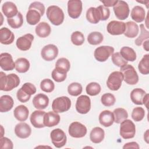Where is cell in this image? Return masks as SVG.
I'll use <instances>...</instances> for the list:
<instances>
[{
    "label": "cell",
    "mask_w": 149,
    "mask_h": 149,
    "mask_svg": "<svg viewBox=\"0 0 149 149\" xmlns=\"http://www.w3.org/2000/svg\"><path fill=\"white\" fill-rule=\"evenodd\" d=\"M109 9L102 5H100L97 8L91 7L86 12L87 21L93 24H97L100 20H106L109 18Z\"/></svg>",
    "instance_id": "1"
},
{
    "label": "cell",
    "mask_w": 149,
    "mask_h": 149,
    "mask_svg": "<svg viewBox=\"0 0 149 149\" xmlns=\"http://www.w3.org/2000/svg\"><path fill=\"white\" fill-rule=\"evenodd\" d=\"M19 76L15 73L6 75L3 72H0V90L9 91L17 87L20 84Z\"/></svg>",
    "instance_id": "2"
},
{
    "label": "cell",
    "mask_w": 149,
    "mask_h": 149,
    "mask_svg": "<svg viewBox=\"0 0 149 149\" xmlns=\"http://www.w3.org/2000/svg\"><path fill=\"white\" fill-rule=\"evenodd\" d=\"M47 17L50 22L55 25L61 24L64 20V13L61 8L56 5L49 6L47 9Z\"/></svg>",
    "instance_id": "3"
},
{
    "label": "cell",
    "mask_w": 149,
    "mask_h": 149,
    "mask_svg": "<svg viewBox=\"0 0 149 149\" xmlns=\"http://www.w3.org/2000/svg\"><path fill=\"white\" fill-rule=\"evenodd\" d=\"M120 68V72H122L123 76V80L127 84L134 85L138 83L139 76L133 66L127 64Z\"/></svg>",
    "instance_id": "4"
},
{
    "label": "cell",
    "mask_w": 149,
    "mask_h": 149,
    "mask_svg": "<svg viewBox=\"0 0 149 149\" xmlns=\"http://www.w3.org/2000/svg\"><path fill=\"white\" fill-rule=\"evenodd\" d=\"M36 93V87L31 83H25L19 88L16 94L17 100L21 102H26L28 101L31 95Z\"/></svg>",
    "instance_id": "5"
},
{
    "label": "cell",
    "mask_w": 149,
    "mask_h": 149,
    "mask_svg": "<svg viewBox=\"0 0 149 149\" xmlns=\"http://www.w3.org/2000/svg\"><path fill=\"white\" fill-rule=\"evenodd\" d=\"M71 107L70 98L66 96L57 97L52 103V110L56 113H62L68 111Z\"/></svg>",
    "instance_id": "6"
},
{
    "label": "cell",
    "mask_w": 149,
    "mask_h": 149,
    "mask_svg": "<svg viewBox=\"0 0 149 149\" xmlns=\"http://www.w3.org/2000/svg\"><path fill=\"white\" fill-rule=\"evenodd\" d=\"M136 133V126L130 119H125L120 123V135L124 139H132Z\"/></svg>",
    "instance_id": "7"
},
{
    "label": "cell",
    "mask_w": 149,
    "mask_h": 149,
    "mask_svg": "<svg viewBox=\"0 0 149 149\" xmlns=\"http://www.w3.org/2000/svg\"><path fill=\"white\" fill-rule=\"evenodd\" d=\"M123 76L121 72L115 71L112 72L107 81V86L108 88L112 91L118 90L121 87Z\"/></svg>",
    "instance_id": "8"
},
{
    "label": "cell",
    "mask_w": 149,
    "mask_h": 149,
    "mask_svg": "<svg viewBox=\"0 0 149 149\" xmlns=\"http://www.w3.org/2000/svg\"><path fill=\"white\" fill-rule=\"evenodd\" d=\"M50 137L52 144L56 148H61L66 143V135L61 129L57 128L52 130L50 133Z\"/></svg>",
    "instance_id": "9"
},
{
    "label": "cell",
    "mask_w": 149,
    "mask_h": 149,
    "mask_svg": "<svg viewBox=\"0 0 149 149\" xmlns=\"http://www.w3.org/2000/svg\"><path fill=\"white\" fill-rule=\"evenodd\" d=\"M114 52V48L111 46H100L97 47L94 52L95 59L99 62L106 61Z\"/></svg>",
    "instance_id": "10"
},
{
    "label": "cell",
    "mask_w": 149,
    "mask_h": 149,
    "mask_svg": "<svg viewBox=\"0 0 149 149\" xmlns=\"http://www.w3.org/2000/svg\"><path fill=\"white\" fill-rule=\"evenodd\" d=\"M113 11L117 19L123 20L127 19L129 15V7L124 1H118L113 6Z\"/></svg>",
    "instance_id": "11"
},
{
    "label": "cell",
    "mask_w": 149,
    "mask_h": 149,
    "mask_svg": "<svg viewBox=\"0 0 149 149\" xmlns=\"http://www.w3.org/2000/svg\"><path fill=\"white\" fill-rule=\"evenodd\" d=\"M68 132L70 136L74 138H81L87 133V128L79 122H73L69 126Z\"/></svg>",
    "instance_id": "12"
},
{
    "label": "cell",
    "mask_w": 149,
    "mask_h": 149,
    "mask_svg": "<svg viewBox=\"0 0 149 149\" xmlns=\"http://www.w3.org/2000/svg\"><path fill=\"white\" fill-rule=\"evenodd\" d=\"M91 109V100L88 96L82 95L79 96L76 101V109L81 114L88 113Z\"/></svg>",
    "instance_id": "13"
},
{
    "label": "cell",
    "mask_w": 149,
    "mask_h": 149,
    "mask_svg": "<svg viewBox=\"0 0 149 149\" xmlns=\"http://www.w3.org/2000/svg\"><path fill=\"white\" fill-rule=\"evenodd\" d=\"M82 2L80 0H69L68 2V12L72 19L78 18L82 12Z\"/></svg>",
    "instance_id": "14"
},
{
    "label": "cell",
    "mask_w": 149,
    "mask_h": 149,
    "mask_svg": "<svg viewBox=\"0 0 149 149\" xmlns=\"http://www.w3.org/2000/svg\"><path fill=\"white\" fill-rule=\"evenodd\" d=\"M58 55V48L54 44H48L44 46L41 51L42 59L46 61L54 60Z\"/></svg>",
    "instance_id": "15"
},
{
    "label": "cell",
    "mask_w": 149,
    "mask_h": 149,
    "mask_svg": "<svg viewBox=\"0 0 149 149\" xmlns=\"http://www.w3.org/2000/svg\"><path fill=\"white\" fill-rule=\"evenodd\" d=\"M126 29L125 23L120 21L112 20L108 23L107 27L109 34L113 36L120 35L125 33Z\"/></svg>",
    "instance_id": "16"
},
{
    "label": "cell",
    "mask_w": 149,
    "mask_h": 149,
    "mask_svg": "<svg viewBox=\"0 0 149 149\" xmlns=\"http://www.w3.org/2000/svg\"><path fill=\"white\" fill-rule=\"evenodd\" d=\"M34 36L33 34L30 33L26 34L17 39L16 45L19 49L23 51H27L31 48Z\"/></svg>",
    "instance_id": "17"
},
{
    "label": "cell",
    "mask_w": 149,
    "mask_h": 149,
    "mask_svg": "<svg viewBox=\"0 0 149 149\" xmlns=\"http://www.w3.org/2000/svg\"><path fill=\"white\" fill-rule=\"evenodd\" d=\"M0 66L5 71L12 70L15 68V62L10 54L3 52L0 54Z\"/></svg>",
    "instance_id": "18"
},
{
    "label": "cell",
    "mask_w": 149,
    "mask_h": 149,
    "mask_svg": "<svg viewBox=\"0 0 149 149\" xmlns=\"http://www.w3.org/2000/svg\"><path fill=\"white\" fill-rule=\"evenodd\" d=\"M45 112L41 110H36L31 114L30 120L31 125L36 128H42L45 127L44 119Z\"/></svg>",
    "instance_id": "19"
},
{
    "label": "cell",
    "mask_w": 149,
    "mask_h": 149,
    "mask_svg": "<svg viewBox=\"0 0 149 149\" xmlns=\"http://www.w3.org/2000/svg\"><path fill=\"white\" fill-rule=\"evenodd\" d=\"M15 133L19 138L26 139L30 136L31 129L27 123L20 122L15 126Z\"/></svg>",
    "instance_id": "20"
},
{
    "label": "cell",
    "mask_w": 149,
    "mask_h": 149,
    "mask_svg": "<svg viewBox=\"0 0 149 149\" xmlns=\"http://www.w3.org/2000/svg\"><path fill=\"white\" fill-rule=\"evenodd\" d=\"M49 104V98L45 94L40 93L35 95L33 99V104L37 109H45Z\"/></svg>",
    "instance_id": "21"
},
{
    "label": "cell",
    "mask_w": 149,
    "mask_h": 149,
    "mask_svg": "<svg viewBox=\"0 0 149 149\" xmlns=\"http://www.w3.org/2000/svg\"><path fill=\"white\" fill-rule=\"evenodd\" d=\"M100 123L104 127H109L114 122V116L113 112L109 110L102 111L99 115Z\"/></svg>",
    "instance_id": "22"
},
{
    "label": "cell",
    "mask_w": 149,
    "mask_h": 149,
    "mask_svg": "<svg viewBox=\"0 0 149 149\" xmlns=\"http://www.w3.org/2000/svg\"><path fill=\"white\" fill-rule=\"evenodd\" d=\"M60 121V116L58 113L54 111H49L45 113L44 119V123L45 126L53 127L57 125Z\"/></svg>",
    "instance_id": "23"
},
{
    "label": "cell",
    "mask_w": 149,
    "mask_h": 149,
    "mask_svg": "<svg viewBox=\"0 0 149 149\" xmlns=\"http://www.w3.org/2000/svg\"><path fill=\"white\" fill-rule=\"evenodd\" d=\"M2 11L8 19L15 17L19 12L16 5L10 1L3 3L2 6Z\"/></svg>",
    "instance_id": "24"
},
{
    "label": "cell",
    "mask_w": 149,
    "mask_h": 149,
    "mask_svg": "<svg viewBox=\"0 0 149 149\" xmlns=\"http://www.w3.org/2000/svg\"><path fill=\"white\" fill-rule=\"evenodd\" d=\"M42 16L41 12L37 9L29 7V10L26 13V21L30 25H36L37 24Z\"/></svg>",
    "instance_id": "25"
},
{
    "label": "cell",
    "mask_w": 149,
    "mask_h": 149,
    "mask_svg": "<svg viewBox=\"0 0 149 149\" xmlns=\"http://www.w3.org/2000/svg\"><path fill=\"white\" fill-rule=\"evenodd\" d=\"M15 39V35L7 27H2L0 29V42L2 44H11Z\"/></svg>",
    "instance_id": "26"
},
{
    "label": "cell",
    "mask_w": 149,
    "mask_h": 149,
    "mask_svg": "<svg viewBox=\"0 0 149 149\" xmlns=\"http://www.w3.org/2000/svg\"><path fill=\"white\" fill-rule=\"evenodd\" d=\"M14 101L12 97L9 95H3L0 98V112H6L11 110L13 107Z\"/></svg>",
    "instance_id": "27"
},
{
    "label": "cell",
    "mask_w": 149,
    "mask_h": 149,
    "mask_svg": "<svg viewBox=\"0 0 149 149\" xmlns=\"http://www.w3.org/2000/svg\"><path fill=\"white\" fill-rule=\"evenodd\" d=\"M29 111L28 108L23 105H20L15 108L13 111L15 118L19 121L24 122L28 118Z\"/></svg>",
    "instance_id": "28"
},
{
    "label": "cell",
    "mask_w": 149,
    "mask_h": 149,
    "mask_svg": "<svg viewBox=\"0 0 149 149\" xmlns=\"http://www.w3.org/2000/svg\"><path fill=\"white\" fill-rule=\"evenodd\" d=\"M130 16L134 21L137 23H141L145 20L146 12L141 6H135L132 9Z\"/></svg>",
    "instance_id": "29"
},
{
    "label": "cell",
    "mask_w": 149,
    "mask_h": 149,
    "mask_svg": "<svg viewBox=\"0 0 149 149\" xmlns=\"http://www.w3.org/2000/svg\"><path fill=\"white\" fill-rule=\"evenodd\" d=\"M35 31L38 37L41 38H45L50 34L51 28L47 23L42 22L38 23L36 27Z\"/></svg>",
    "instance_id": "30"
},
{
    "label": "cell",
    "mask_w": 149,
    "mask_h": 149,
    "mask_svg": "<svg viewBox=\"0 0 149 149\" xmlns=\"http://www.w3.org/2000/svg\"><path fill=\"white\" fill-rule=\"evenodd\" d=\"M104 130L100 127H95L90 132V139L93 143L98 144L104 140Z\"/></svg>",
    "instance_id": "31"
},
{
    "label": "cell",
    "mask_w": 149,
    "mask_h": 149,
    "mask_svg": "<svg viewBox=\"0 0 149 149\" xmlns=\"http://www.w3.org/2000/svg\"><path fill=\"white\" fill-rule=\"evenodd\" d=\"M126 29L123 33L124 35L128 38L136 37L139 31V28L137 23L134 22L129 21L125 23Z\"/></svg>",
    "instance_id": "32"
},
{
    "label": "cell",
    "mask_w": 149,
    "mask_h": 149,
    "mask_svg": "<svg viewBox=\"0 0 149 149\" xmlns=\"http://www.w3.org/2000/svg\"><path fill=\"white\" fill-rule=\"evenodd\" d=\"M146 94V91L141 88H134L130 93L131 100L136 105H143V100Z\"/></svg>",
    "instance_id": "33"
},
{
    "label": "cell",
    "mask_w": 149,
    "mask_h": 149,
    "mask_svg": "<svg viewBox=\"0 0 149 149\" xmlns=\"http://www.w3.org/2000/svg\"><path fill=\"white\" fill-rule=\"evenodd\" d=\"M30 62L25 58H19L15 61V69L19 73H25L29 70Z\"/></svg>",
    "instance_id": "34"
},
{
    "label": "cell",
    "mask_w": 149,
    "mask_h": 149,
    "mask_svg": "<svg viewBox=\"0 0 149 149\" xmlns=\"http://www.w3.org/2000/svg\"><path fill=\"white\" fill-rule=\"evenodd\" d=\"M120 54L127 62H133L136 59V53L134 49L129 47H123L120 50Z\"/></svg>",
    "instance_id": "35"
},
{
    "label": "cell",
    "mask_w": 149,
    "mask_h": 149,
    "mask_svg": "<svg viewBox=\"0 0 149 149\" xmlns=\"http://www.w3.org/2000/svg\"><path fill=\"white\" fill-rule=\"evenodd\" d=\"M51 76L55 81L62 82L66 79L67 72L62 69L55 67L52 72Z\"/></svg>",
    "instance_id": "36"
},
{
    "label": "cell",
    "mask_w": 149,
    "mask_h": 149,
    "mask_svg": "<svg viewBox=\"0 0 149 149\" xmlns=\"http://www.w3.org/2000/svg\"><path fill=\"white\" fill-rule=\"evenodd\" d=\"M113 113L114 116V122L116 123H120L128 117V113L126 110L122 108L115 109Z\"/></svg>",
    "instance_id": "37"
},
{
    "label": "cell",
    "mask_w": 149,
    "mask_h": 149,
    "mask_svg": "<svg viewBox=\"0 0 149 149\" xmlns=\"http://www.w3.org/2000/svg\"><path fill=\"white\" fill-rule=\"evenodd\" d=\"M8 24L13 29H19L23 23V18L22 13L19 12L16 16L12 18L7 19Z\"/></svg>",
    "instance_id": "38"
},
{
    "label": "cell",
    "mask_w": 149,
    "mask_h": 149,
    "mask_svg": "<svg viewBox=\"0 0 149 149\" xmlns=\"http://www.w3.org/2000/svg\"><path fill=\"white\" fill-rule=\"evenodd\" d=\"M103 38V35L100 32L93 31L88 35L87 41L91 45H96L101 43Z\"/></svg>",
    "instance_id": "39"
},
{
    "label": "cell",
    "mask_w": 149,
    "mask_h": 149,
    "mask_svg": "<svg viewBox=\"0 0 149 149\" xmlns=\"http://www.w3.org/2000/svg\"><path fill=\"white\" fill-rule=\"evenodd\" d=\"M139 72L143 74L149 73V55L146 54L143 56L138 65Z\"/></svg>",
    "instance_id": "40"
},
{
    "label": "cell",
    "mask_w": 149,
    "mask_h": 149,
    "mask_svg": "<svg viewBox=\"0 0 149 149\" xmlns=\"http://www.w3.org/2000/svg\"><path fill=\"white\" fill-rule=\"evenodd\" d=\"M82 90V86L81 85V84L77 82L72 83L68 87V93L70 95L74 97L79 95L81 93Z\"/></svg>",
    "instance_id": "41"
},
{
    "label": "cell",
    "mask_w": 149,
    "mask_h": 149,
    "mask_svg": "<svg viewBox=\"0 0 149 149\" xmlns=\"http://www.w3.org/2000/svg\"><path fill=\"white\" fill-rule=\"evenodd\" d=\"M101 88L100 85L96 82H91L88 84L86 88V91L87 94L91 96L98 95L101 91Z\"/></svg>",
    "instance_id": "42"
},
{
    "label": "cell",
    "mask_w": 149,
    "mask_h": 149,
    "mask_svg": "<svg viewBox=\"0 0 149 149\" xmlns=\"http://www.w3.org/2000/svg\"><path fill=\"white\" fill-rule=\"evenodd\" d=\"M140 28L141 30V33L139 36L134 41L135 44L137 46H140L144 42V41H145L146 40H148L149 38V32L146 29V28L144 27V25L141 24L140 25Z\"/></svg>",
    "instance_id": "43"
},
{
    "label": "cell",
    "mask_w": 149,
    "mask_h": 149,
    "mask_svg": "<svg viewBox=\"0 0 149 149\" xmlns=\"http://www.w3.org/2000/svg\"><path fill=\"white\" fill-rule=\"evenodd\" d=\"M40 88L42 91L45 93H51L54 90L55 84L51 79H45L41 81Z\"/></svg>",
    "instance_id": "44"
},
{
    "label": "cell",
    "mask_w": 149,
    "mask_h": 149,
    "mask_svg": "<svg viewBox=\"0 0 149 149\" xmlns=\"http://www.w3.org/2000/svg\"><path fill=\"white\" fill-rule=\"evenodd\" d=\"M111 60L115 65H116L119 68H122L127 64V61H126L121 56L120 53L118 52H115L112 55Z\"/></svg>",
    "instance_id": "45"
},
{
    "label": "cell",
    "mask_w": 149,
    "mask_h": 149,
    "mask_svg": "<svg viewBox=\"0 0 149 149\" xmlns=\"http://www.w3.org/2000/svg\"><path fill=\"white\" fill-rule=\"evenodd\" d=\"M70 38L72 42L77 46L82 45L84 42V35L82 33L79 31H76L72 33Z\"/></svg>",
    "instance_id": "46"
},
{
    "label": "cell",
    "mask_w": 149,
    "mask_h": 149,
    "mask_svg": "<svg viewBox=\"0 0 149 149\" xmlns=\"http://www.w3.org/2000/svg\"><path fill=\"white\" fill-rule=\"evenodd\" d=\"M101 103L105 107H111L114 105L116 101L115 96L111 93H105L101 96Z\"/></svg>",
    "instance_id": "47"
},
{
    "label": "cell",
    "mask_w": 149,
    "mask_h": 149,
    "mask_svg": "<svg viewBox=\"0 0 149 149\" xmlns=\"http://www.w3.org/2000/svg\"><path fill=\"white\" fill-rule=\"evenodd\" d=\"M145 115L144 109L142 107L134 108L132 112V118L136 122L142 120Z\"/></svg>",
    "instance_id": "48"
},
{
    "label": "cell",
    "mask_w": 149,
    "mask_h": 149,
    "mask_svg": "<svg viewBox=\"0 0 149 149\" xmlns=\"http://www.w3.org/2000/svg\"><path fill=\"white\" fill-rule=\"evenodd\" d=\"M55 67L62 69L68 72L70 70V63L68 59L65 58H61L57 60L55 63Z\"/></svg>",
    "instance_id": "49"
},
{
    "label": "cell",
    "mask_w": 149,
    "mask_h": 149,
    "mask_svg": "<svg viewBox=\"0 0 149 149\" xmlns=\"http://www.w3.org/2000/svg\"><path fill=\"white\" fill-rule=\"evenodd\" d=\"M0 148L1 149H12L13 148V144L9 139L2 137L0 139Z\"/></svg>",
    "instance_id": "50"
},
{
    "label": "cell",
    "mask_w": 149,
    "mask_h": 149,
    "mask_svg": "<svg viewBox=\"0 0 149 149\" xmlns=\"http://www.w3.org/2000/svg\"><path fill=\"white\" fill-rule=\"evenodd\" d=\"M29 7L34 8V9H37V10L40 11L42 16L44 15V14L45 13V6L43 5V3H42L40 2H38V1L33 2L30 5Z\"/></svg>",
    "instance_id": "51"
},
{
    "label": "cell",
    "mask_w": 149,
    "mask_h": 149,
    "mask_svg": "<svg viewBox=\"0 0 149 149\" xmlns=\"http://www.w3.org/2000/svg\"><path fill=\"white\" fill-rule=\"evenodd\" d=\"M123 149H125V148H137V149H139V146L136 142H134V141L129 142V143H127L125 144V145L123 146Z\"/></svg>",
    "instance_id": "52"
},
{
    "label": "cell",
    "mask_w": 149,
    "mask_h": 149,
    "mask_svg": "<svg viewBox=\"0 0 149 149\" xmlns=\"http://www.w3.org/2000/svg\"><path fill=\"white\" fill-rule=\"evenodd\" d=\"M101 2H102L104 6L106 7V8H108V7H112V6H113L118 2L117 0H115V1H112V0H110V1H100Z\"/></svg>",
    "instance_id": "53"
},
{
    "label": "cell",
    "mask_w": 149,
    "mask_h": 149,
    "mask_svg": "<svg viewBox=\"0 0 149 149\" xmlns=\"http://www.w3.org/2000/svg\"><path fill=\"white\" fill-rule=\"evenodd\" d=\"M148 102V94H146L143 98V104H144L145 106L147 107V108H148V105H147Z\"/></svg>",
    "instance_id": "54"
},
{
    "label": "cell",
    "mask_w": 149,
    "mask_h": 149,
    "mask_svg": "<svg viewBox=\"0 0 149 149\" xmlns=\"http://www.w3.org/2000/svg\"><path fill=\"white\" fill-rule=\"evenodd\" d=\"M148 40H147L146 41H145L143 43V48L146 51H148Z\"/></svg>",
    "instance_id": "55"
},
{
    "label": "cell",
    "mask_w": 149,
    "mask_h": 149,
    "mask_svg": "<svg viewBox=\"0 0 149 149\" xmlns=\"http://www.w3.org/2000/svg\"><path fill=\"white\" fill-rule=\"evenodd\" d=\"M148 130H147V131L145 132L144 134V139L145 141L147 142V143H148Z\"/></svg>",
    "instance_id": "56"
}]
</instances>
